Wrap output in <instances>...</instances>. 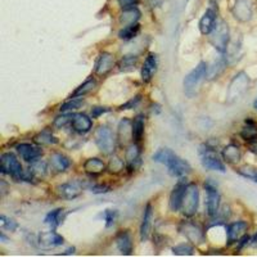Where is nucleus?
<instances>
[{"label": "nucleus", "mask_w": 257, "mask_h": 257, "mask_svg": "<svg viewBox=\"0 0 257 257\" xmlns=\"http://www.w3.org/2000/svg\"><path fill=\"white\" fill-rule=\"evenodd\" d=\"M152 158L155 162L167 166L169 173L173 176H176V178H184L192 171V167H190L187 161L181 160L169 148H162L157 151Z\"/></svg>", "instance_id": "1"}, {"label": "nucleus", "mask_w": 257, "mask_h": 257, "mask_svg": "<svg viewBox=\"0 0 257 257\" xmlns=\"http://www.w3.org/2000/svg\"><path fill=\"white\" fill-rule=\"evenodd\" d=\"M207 71V64L205 62H201L192 72L188 73L187 77L184 79V91L188 96L196 95L202 82L206 80Z\"/></svg>", "instance_id": "2"}, {"label": "nucleus", "mask_w": 257, "mask_h": 257, "mask_svg": "<svg viewBox=\"0 0 257 257\" xmlns=\"http://www.w3.org/2000/svg\"><path fill=\"white\" fill-rule=\"evenodd\" d=\"M199 205V190L197 184L194 183H189L187 184V190H185V196L183 199V206H181V211L187 217L194 216L198 211Z\"/></svg>", "instance_id": "3"}, {"label": "nucleus", "mask_w": 257, "mask_h": 257, "mask_svg": "<svg viewBox=\"0 0 257 257\" xmlns=\"http://www.w3.org/2000/svg\"><path fill=\"white\" fill-rule=\"evenodd\" d=\"M96 147L104 155H112L114 151V138L108 126H99L94 133Z\"/></svg>", "instance_id": "4"}, {"label": "nucleus", "mask_w": 257, "mask_h": 257, "mask_svg": "<svg viewBox=\"0 0 257 257\" xmlns=\"http://www.w3.org/2000/svg\"><path fill=\"white\" fill-rule=\"evenodd\" d=\"M0 171L7 175L13 176V179L18 180L25 170L22 169L20 161L13 153H4L0 158Z\"/></svg>", "instance_id": "5"}, {"label": "nucleus", "mask_w": 257, "mask_h": 257, "mask_svg": "<svg viewBox=\"0 0 257 257\" xmlns=\"http://www.w3.org/2000/svg\"><path fill=\"white\" fill-rule=\"evenodd\" d=\"M201 162L202 166L205 169L211 170V171H219V173H225V165L217 153L212 148L206 147L205 149H201Z\"/></svg>", "instance_id": "6"}, {"label": "nucleus", "mask_w": 257, "mask_h": 257, "mask_svg": "<svg viewBox=\"0 0 257 257\" xmlns=\"http://www.w3.org/2000/svg\"><path fill=\"white\" fill-rule=\"evenodd\" d=\"M229 40V29L225 22H220L211 32V43L220 53H224Z\"/></svg>", "instance_id": "7"}, {"label": "nucleus", "mask_w": 257, "mask_h": 257, "mask_svg": "<svg viewBox=\"0 0 257 257\" xmlns=\"http://www.w3.org/2000/svg\"><path fill=\"white\" fill-rule=\"evenodd\" d=\"M254 13V0H235L233 15L240 22H248Z\"/></svg>", "instance_id": "8"}, {"label": "nucleus", "mask_w": 257, "mask_h": 257, "mask_svg": "<svg viewBox=\"0 0 257 257\" xmlns=\"http://www.w3.org/2000/svg\"><path fill=\"white\" fill-rule=\"evenodd\" d=\"M216 20H217V7L215 4H211L210 8L205 12V15L202 16L201 21H199V31L203 35H210L213 29L216 27Z\"/></svg>", "instance_id": "9"}, {"label": "nucleus", "mask_w": 257, "mask_h": 257, "mask_svg": "<svg viewBox=\"0 0 257 257\" xmlns=\"http://www.w3.org/2000/svg\"><path fill=\"white\" fill-rule=\"evenodd\" d=\"M179 230L181 231L183 235H185L189 242H192L193 244H201L205 240V234L203 230L199 228L198 225L193 224V222H183L180 225Z\"/></svg>", "instance_id": "10"}, {"label": "nucleus", "mask_w": 257, "mask_h": 257, "mask_svg": "<svg viewBox=\"0 0 257 257\" xmlns=\"http://www.w3.org/2000/svg\"><path fill=\"white\" fill-rule=\"evenodd\" d=\"M206 194H207V213L211 217L216 216L220 207V193L217 188L210 181L205 183Z\"/></svg>", "instance_id": "11"}, {"label": "nucleus", "mask_w": 257, "mask_h": 257, "mask_svg": "<svg viewBox=\"0 0 257 257\" xmlns=\"http://www.w3.org/2000/svg\"><path fill=\"white\" fill-rule=\"evenodd\" d=\"M248 230V224L245 221H237L233 224L228 225L226 228V242L228 244H233V243H238V240L245 235V231Z\"/></svg>", "instance_id": "12"}, {"label": "nucleus", "mask_w": 257, "mask_h": 257, "mask_svg": "<svg viewBox=\"0 0 257 257\" xmlns=\"http://www.w3.org/2000/svg\"><path fill=\"white\" fill-rule=\"evenodd\" d=\"M114 67V57L108 52H102L96 59L95 73L98 76H105Z\"/></svg>", "instance_id": "13"}, {"label": "nucleus", "mask_w": 257, "mask_h": 257, "mask_svg": "<svg viewBox=\"0 0 257 257\" xmlns=\"http://www.w3.org/2000/svg\"><path fill=\"white\" fill-rule=\"evenodd\" d=\"M17 152L18 155L22 157V160H25L29 164H32L38 161L39 157L43 156V149L40 147L32 146V144L29 143H22L17 146Z\"/></svg>", "instance_id": "14"}, {"label": "nucleus", "mask_w": 257, "mask_h": 257, "mask_svg": "<svg viewBox=\"0 0 257 257\" xmlns=\"http://www.w3.org/2000/svg\"><path fill=\"white\" fill-rule=\"evenodd\" d=\"M185 190H187V184L184 183H178L175 185V188L173 189L171 194H170V210L176 212V211L181 210V206H183V199L185 196Z\"/></svg>", "instance_id": "15"}, {"label": "nucleus", "mask_w": 257, "mask_h": 257, "mask_svg": "<svg viewBox=\"0 0 257 257\" xmlns=\"http://www.w3.org/2000/svg\"><path fill=\"white\" fill-rule=\"evenodd\" d=\"M125 161L128 171H134L138 165L141 164V148L138 144L132 143L126 148Z\"/></svg>", "instance_id": "16"}, {"label": "nucleus", "mask_w": 257, "mask_h": 257, "mask_svg": "<svg viewBox=\"0 0 257 257\" xmlns=\"http://www.w3.org/2000/svg\"><path fill=\"white\" fill-rule=\"evenodd\" d=\"M157 57L156 54L151 53L148 54V57L144 61L143 67H142V79H143L144 82H149L153 79L155 73L157 72Z\"/></svg>", "instance_id": "17"}, {"label": "nucleus", "mask_w": 257, "mask_h": 257, "mask_svg": "<svg viewBox=\"0 0 257 257\" xmlns=\"http://www.w3.org/2000/svg\"><path fill=\"white\" fill-rule=\"evenodd\" d=\"M116 244L117 248L120 249L121 253L126 254V256H130L133 253V238L130 231L122 230L117 234Z\"/></svg>", "instance_id": "18"}, {"label": "nucleus", "mask_w": 257, "mask_h": 257, "mask_svg": "<svg viewBox=\"0 0 257 257\" xmlns=\"http://www.w3.org/2000/svg\"><path fill=\"white\" fill-rule=\"evenodd\" d=\"M72 127L75 132L80 133V134H85V133L90 132L93 122H91V118L85 113H76L73 114L72 117Z\"/></svg>", "instance_id": "19"}, {"label": "nucleus", "mask_w": 257, "mask_h": 257, "mask_svg": "<svg viewBox=\"0 0 257 257\" xmlns=\"http://www.w3.org/2000/svg\"><path fill=\"white\" fill-rule=\"evenodd\" d=\"M117 139L121 146L127 143H132L133 139V122L127 118H122L118 123V133H117Z\"/></svg>", "instance_id": "20"}, {"label": "nucleus", "mask_w": 257, "mask_h": 257, "mask_svg": "<svg viewBox=\"0 0 257 257\" xmlns=\"http://www.w3.org/2000/svg\"><path fill=\"white\" fill-rule=\"evenodd\" d=\"M39 244L44 248H53V247L63 244V238L56 231H45L39 235Z\"/></svg>", "instance_id": "21"}, {"label": "nucleus", "mask_w": 257, "mask_h": 257, "mask_svg": "<svg viewBox=\"0 0 257 257\" xmlns=\"http://www.w3.org/2000/svg\"><path fill=\"white\" fill-rule=\"evenodd\" d=\"M152 220H153V210H152V205L148 203L144 208V213H143V221H142L141 225V239L147 240L149 237V234H151V229H152Z\"/></svg>", "instance_id": "22"}, {"label": "nucleus", "mask_w": 257, "mask_h": 257, "mask_svg": "<svg viewBox=\"0 0 257 257\" xmlns=\"http://www.w3.org/2000/svg\"><path fill=\"white\" fill-rule=\"evenodd\" d=\"M57 189L59 196L64 199H75L82 193V188L77 183H64Z\"/></svg>", "instance_id": "23"}, {"label": "nucleus", "mask_w": 257, "mask_h": 257, "mask_svg": "<svg viewBox=\"0 0 257 257\" xmlns=\"http://www.w3.org/2000/svg\"><path fill=\"white\" fill-rule=\"evenodd\" d=\"M71 161L68 157H66L62 153H53L50 156V167H52L56 173H63L70 167Z\"/></svg>", "instance_id": "24"}, {"label": "nucleus", "mask_w": 257, "mask_h": 257, "mask_svg": "<svg viewBox=\"0 0 257 257\" xmlns=\"http://www.w3.org/2000/svg\"><path fill=\"white\" fill-rule=\"evenodd\" d=\"M139 18H141V12H139V9H137L135 7L126 8L123 9L120 15V24L122 25L123 27L130 26V25L138 24Z\"/></svg>", "instance_id": "25"}, {"label": "nucleus", "mask_w": 257, "mask_h": 257, "mask_svg": "<svg viewBox=\"0 0 257 257\" xmlns=\"http://www.w3.org/2000/svg\"><path fill=\"white\" fill-rule=\"evenodd\" d=\"M240 157H242L240 149L239 147L235 146V144H229V146H226L222 149V158H224L228 164H237V162L240 161Z\"/></svg>", "instance_id": "26"}, {"label": "nucleus", "mask_w": 257, "mask_h": 257, "mask_svg": "<svg viewBox=\"0 0 257 257\" xmlns=\"http://www.w3.org/2000/svg\"><path fill=\"white\" fill-rule=\"evenodd\" d=\"M84 170L90 175H99L105 170V165L99 158H89L85 161Z\"/></svg>", "instance_id": "27"}, {"label": "nucleus", "mask_w": 257, "mask_h": 257, "mask_svg": "<svg viewBox=\"0 0 257 257\" xmlns=\"http://www.w3.org/2000/svg\"><path fill=\"white\" fill-rule=\"evenodd\" d=\"M240 137L245 142L257 141V123L252 120H245V125L240 130Z\"/></svg>", "instance_id": "28"}, {"label": "nucleus", "mask_w": 257, "mask_h": 257, "mask_svg": "<svg viewBox=\"0 0 257 257\" xmlns=\"http://www.w3.org/2000/svg\"><path fill=\"white\" fill-rule=\"evenodd\" d=\"M64 216H66V215H64V210L57 208V210L48 213L47 216H45L44 222L47 225H49V226H52V228H57V226H59V225L63 222Z\"/></svg>", "instance_id": "29"}, {"label": "nucleus", "mask_w": 257, "mask_h": 257, "mask_svg": "<svg viewBox=\"0 0 257 257\" xmlns=\"http://www.w3.org/2000/svg\"><path fill=\"white\" fill-rule=\"evenodd\" d=\"M144 135V117L138 114L133 121V139L134 142H141Z\"/></svg>", "instance_id": "30"}, {"label": "nucleus", "mask_w": 257, "mask_h": 257, "mask_svg": "<svg viewBox=\"0 0 257 257\" xmlns=\"http://www.w3.org/2000/svg\"><path fill=\"white\" fill-rule=\"evenodd\" d=\"M139 31H141L139 24L130 25V26L123 27V29L118 32V38H120L121 40H132V39H134L135 36L139 34Z\"/></svg>", "instance_id": "31"}, {"label": "nucleus", "mask_w": 257, "mask_h": 257, "mask_svg": "<svg viewBox=\"0 0 257 257\" xmlns=\"http://www.w3.org/2000/svg\"><path fill=\"white\" fill-rule=\"evenodd\" d=\"M84 104V99L81 96H71V99L64 102L61 105L59 111L61 112H67V111H75V109H79L81 105Z\"/></svg>", "instance_id": "32"}, {"label": "nucleus", "mask_w": 257, "mask_h": 257, "mask_svg": "<svg viewBox=\"0 0 257 257\" xmlns=\"http://www.w3.org/2000/svg\"><path fill=\"white\" fill-rule=\"evenodd\" d=\"M95 86H96V80H94V79L86 80L84 84L80 85L79 88L73 91L72 95L71 96H84L85 94H88V93H90V91H93L94 89H95Z\"/></svg>", "instance_id": "33"}, {"label": "nucleus", "mask_w": 257, "mask_h": 257, "mask_svg": "<svg viewBox=\"0 0 257 257\" xmlns=\"http://www.w3.org/2000/svg\"><path fill=\"white\" fill-rule=\"evenodd\" d=\"M34 142L36 144H39V146H49V144H56L58 141L53 137L52 133L48 132V130H44V132H41L40 134H38L34 138Z\"/></svg>", "instance_id": "34"}, {"label": "nucleus", "mask_w": 257, "mask_h": 257, "mask_svg": "<svg viewBox=\"0 0 257 257\" xmlns=\"http://www.w3.org/2000/svg\"><path fill=\"white\" fill-rule=\"evenodd\" d=\"M30 170H31V173L34 174L35 178H45V175L48 174V166L44 161H35V162H32Z\"/></svg>", "instance_id": "35"}, {"label": "nucleus", "mask_w": 257, "mask_h": 257, "mask_svg": "<svg viewBox=\"0 0 257 257\" xmlns=\"http://www.w3.org/2000/svg\"><path fill=\"white\" fill-rule=\"evenodd\" d=\"M137 63H138V57L125 56L122 57V59H121L120 63H118V68H120V71H125V72H127V71L135 70Z\"/></svg>", "instance_id": "36"}, {"label": "nucleus", "mask_w": 257, "mask_h": 257, "mask_svg": "<svg viewBox=\"0 0 257 257\" xmlns=\"http://www.w3.org/2000/svg\"><path fill=\"white\" fill-rule=\"evenodd\" d=\"M123 169H125V164H123V161L121 160L120 157H117V156L112 157V160L109 161V164H108L109 173L114 174V175H118V174L122 173Z\"/></svg>", "instance_id": "37"}, {"label": "nucleus", "mask_w": 257, "mask_h": 257, "mask_svg": "<svg viewBox=\"0 0 257 257\" xmlns=\"http://www.w3.org/2000/svg\"><path fill=\"white\" fill-rule=\"evenodd\" d=\"M173 253L176 254V256H192L194 253V248L189 244H179L173 248Z\"/></svg>", "instance_id": "38"}, {"label": "nucleus", "mask_w": 257, "mask_h": 257, "mask_svg": "<svg viewBox=\"0 0 257 257\" xmlns=\"http://www.w3.org/2000/svg\"><path fill=\"white\" fill-rule=\"evenodd\" d=\"M238 174L247 179H251V180L254 181V178H256L257 174V169L252 166H243L240 169H238Z\"/></svg>", "instance_id": "39"}, {"label": "nucleus", "mask_w": 257, "mask_h": 257, "mask_svg": "<svg viewBox=\"0 0 257 257\" xmlns=\"http://www.w3.org/2000/svg\"><path fill=\"white\" fill-rule=\"evenodd\" d=\"M117 217V211L114 210H105L104 211V220H105V226L111 228L112 225L116 222Z\"/></svg>", "instance_id": "40"}, {"label": "nucleus", "mask_w": 257, "mask_h": 257, "mask_svg": "<svg viewBox=\"0 0 257 257\" xmlns=\"http://www.w3.org/2000/svg\"><path fill=\"white\" fill-rule=\"evenodd\" d=\"M2 225H3V228L8 229L11 231H15L17 229V222L15 220H11V219H7L6 216H2Z\"/></svg>", "instance_id": "41"}, {"label": "nucleus", "mask_w": 257, "mask_h": 257, "mask_svg": "<svg viewBox=\"0 0 257 257\" xmlns=\"http://www.w3.org/2000/svg\"><path fill=\"white\" fill-rule=\"evenodd\" d=\"M72 117L73 116H70V114L57 117L56 120H54V126H56V127H63V126H66V123L72 121Z\"/></svg>", "instance_id": "42"}, {"label": "nucleus", "mask_w": 257, "mask_h": 257, "mask_svg": "<svg viewBox=\"0 0 257 257\" xmlns=\"http://www.w3.org/2000/svg\"><path fill=\"white\" fill-rule=\"evenodd\" d=\"M141 102V95H137L135 98H133V99L128 100L127 103H125V104L120 105V111H123V109H130V108H134L135 105L138 104V103Z\"/></svg>", "instance_id": "43"}, {"label": "nucleus", "mask_w": 257, "mask_h": 257, "mask_svg": "<svg viewBox=\"0 0 257 257\" xmlns=\"http://www.w3.org/2000/svg\"><path fill=\"white\" fill-rule=\"evenodd\" d=\"M109 111H111V109H109L108 107H94V108L91 109V117H93V118H98L100 114L105 113V112H109Z\"/></svg>", "instance_id": "44"}, {"label": "nucleus", "mask_w": 257, "mask_h": 257, "mask_svg": "<svg viewBox=\"0 0 257 257\" xmlns=\"http://www.w3.org/2000/svg\"><path fill=\"white\" fill-rule=\"evenodd\" d=\"M117 2H118V4H120L123 9H126L137 6L139 0H117Z\"/></svg>", "instance_id": "45"}, {"label": "nucleus", "mask_w": 257, "mask_h": 257, "mask_svg": "<svg viewBox=\"0 0 257 257\" xmlns=\"http://www.w3.org/2000/svg\"><path fill=\"white\" fill-rule=\"evenodd\" d=\"M91 192L98 193V194H100V193H107L109 192V187H107V185H94L91 188Z\"/></svg>", "instance_id": "46"}, {"label": "nucleus", "mask_w": 257, "mask_h": 257, "mask_svg": "<svg viewBox=\"0 0 257 257\" xmlns=\"http://www.w3.org/2000/svg\"><path fill=\"white\" fill-rule=\"evenodd\" d=\"M248 151L253 155H257V141L248 142Z\"/></svg>", "instance_id": "47"}, {"label": "nucleus", "mask_w": 257, "mask_h": 257, "mask_svg": "<svg viewBox=\"0 0 257 257\" xmlns=\"http://www.w3.org/2000/svg\"><path fill=\"white\" fill-rule=\"evenodd\" d=\"M251 245L252 247H257V233L254 234V237L251 239Z\"/></svg>", "instance_id": "48"}, {"label": "nucleus", "mask_w": 257, "mask_h": 257, "mask_svg": "<svg viewBox=\"0 0 257 257\" xmlns=\"http://www.w3.org/2000/svg\"><path fill=\"white\" fill-rule=\"evenodd\" d=\"M253 107H254V109H256V111H257V99L253 102Z\"/></svg>", "instance_id": "49"}, {"label": "nucleus", "mask_w": 257, "mask_h": 257, "mask_svg": "<svg viewBox=\"0 0 257 257\" xmlns=\"http://www.w3.org/2000/svg\"><path fill=\"white\" fill-rule=\"evenodd\" d=\"M254 181H256V183H257V174H256V178H254Z\"/></svg>", "instance_id": "50"}]
</instances>
